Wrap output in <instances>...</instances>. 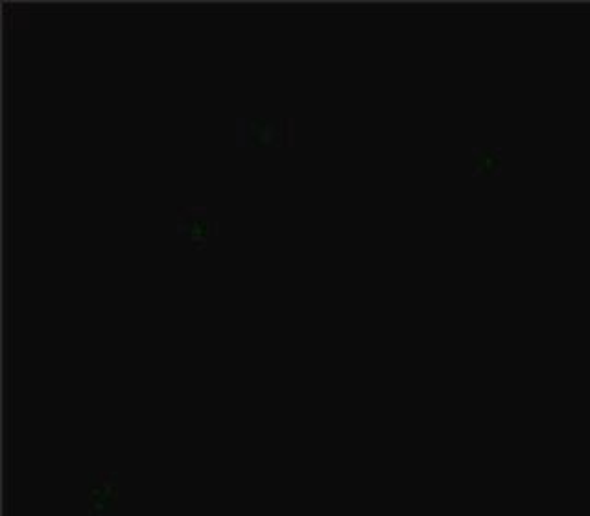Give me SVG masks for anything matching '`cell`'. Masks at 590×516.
<instances>
[{"mask_svg": "<svg viewBox=\"0 0 590 516\" xmlns=\"http://www.w3.org/2000/svg\"><path fill=\"white\" fill-rule=\"evenodd\" d=\"M292 133V122L288 118L259 117L244 115L235 120V135L244 141L268 142L279 141Z\"/></svg>", "mask_w": 590, "mask_h": 516, "instance_id": "1", "label": "cell"}, {"mask_svg": "<svg viewBox=\"0 0 590 516\" xmlns=\"http://www.w3.org/2000/svg\"><path fill=\"white\" fill-rule=\"evenodd\" d=\"M176 227L179 233L189 236L196 246L205 244L209 236L218 233V222L207 209L196 205H187L177 211Z\"/></svg>", "mask_w": 590, "mask_h": 516, "instance_id": "2", "label": "cell"}]
</instances>
